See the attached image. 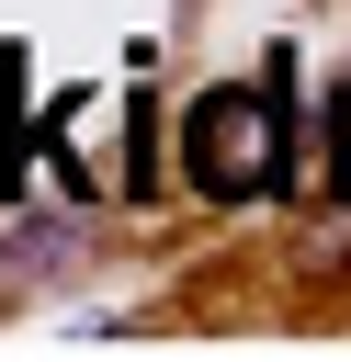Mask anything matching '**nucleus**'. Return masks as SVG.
<instances>
[{
    "label": "nucleus",
    "instance_id": "nucleus-1",
    "mask_svg": "<svg viewBox=\"0 0 351 362\" xmlns=\"http://www.w3.org/2000/svg\"><path fill=\"white\" fill-rule=\"evenodd\" d=\"M294 57L272 45L260 79H215L181 102V181L204 204H283L294 192Z\"/></svg>",
    "mask_w": 351,
    "mask_h": 362
},
{
    "label": "nucleus",
    "instance_id": "nucleus-2",
    "mask_svg": "<svg viewBox=\"0 0 351 362\" xmlns=\"http://www.w3.org/2000/svg\"><path fill=\"white\" fill-rule=\"evenodd\" d=\"M23 136H34V102H23V45H0V204H23Z\"/></svg>",
    "mask_w": 351,
    "mask_h": 362
},
{
    "label": "nucleus",
    "instance_id": "nucleus-3",
    "mask_svg": "<svg viewBox=\"0 0 351 362\" xmlns=\"http://www.w3.org/2000/svg\"><path fill=\"white\" fill-rule=\"evenodd\" d=\"M125 192H136V204L159 192V113H147V102H125Z\"/></svg>",
    "mask_w": 351,
    "mask_h": 362
}]
</instances>
